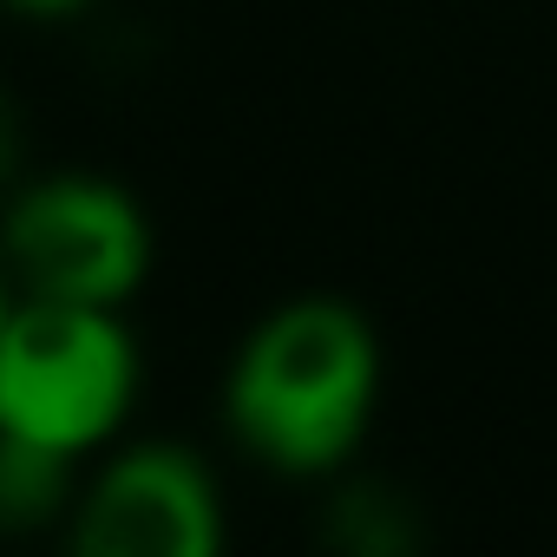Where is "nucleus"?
Listing matches in <instances>:
<instances>
[{
    "label": "nucleus",
    "mask_w": 557,
    "mask_h": 557,
    "mask_svg": "<svg viewBox=\"0 0 557 557\" xmlns=\"http://www.w3.org/2000/svg\"><path fill=\"white\" fill-rule=\"evenodd\" d=\"M138 400V342L125 309L27 296L0 329V433L66 459L119 440Z\"/></svg>",
    "instance_id": "f03ea898"
},
{
    "label": "nucleus",
    "mask_w": 557,
    "mask_h": 557,
    "mask_svg": "<svg viewBox=\"0 0 557 557\" xmlns=\"http://www.w3.org/2000/svg\"><path fill=\"white\" fill-rule=\"evenodd\" d=\"M8 8H21V14H40V21H60V14H79V8H92V0H8Z\"/></svg>",
    "instance_id": "423d86ee"
},
{
    "label": "nucleus",
    "mask_w": 557,
    "mask_h": 557,
    "mask_svg": "<svg viewBox=\"0 0 557 557\" xmlns=\"http://www.w3.org/2000/svg\"><path fill=\"white\" fill-rule=\"evenodd\" d=\"M73 544L86 557H216L223 498L197 453L145 440L112 453L73 505Z\"/></svg>",
    "instance_id": "20e7f679"
},
{
    "label": "nucleus",
    "mask_w": 557,
    "mask_h": 557,
    "mask_svg": "<svg viewBox=\"0 0 557 557\" xmlns=\"http://www.w3.org/2000/svg\"><path fill=\"white\" fill-rule=\"evenodd\" d=\"M0 262L27 296L125 309L151 275V223L125 184L92 171H53L8 203Z\"/></svg>",
    "instance_id": "7ed1b4c3"
},
{
    "label": "nucleus",
    "mask_w": 557,
    "mask_h": 557,
    "mask_svg": "<svg viewBox=\"0 0 557 557\" xmlns=\"http://www.w3.org/2000/svg\"><path fill=\"white\" fill-rule=\"evenodd\" d=\"M374 394H381L374 329L335 296H296L243 335L223 413L230 433L249 446V459H262L269 472L322 479L361 446Z\"/></svg>",
    "instance_id": "f257e3e1"
},
{
    "label": "nucleus",
    "mask_w": 557,
    "mask_h": 557,
    "mask_svg": "<svg viewBox=\"0 0 557 557\" xmlns=\"http://www.w3.org/2000/svg\"><path fill=\"white\" fill-rule=\"evenodd\" d=\"M73 466L53 446L0 433V531H40L73 505Z\"/></svg>",
    "instance_id": "39448f33"
},
{
    "label": "nucleus",
    "mask_w": 557,
    "mask_h": 557,
    "mask_svg": "<svg viewBox=\"0 0 557 557\" xmlns=\"http://www.w3.org/2000/svg\"><path fill=\"white\" fill-rule=\"evenodd\" d=\"M0 164H8V112H0Z\"/></svg>",
    "instance_id": "6e6552de"
},
{
    "label": "nucleus",
    "mask_w": 557,
    "mask_h": 557,
    "mask_svg": "<svg viewBox=\"0 0 557 557\" xmlns=\"http://www.w3.org/2000/svg\"><path fill=\"white\" fill-rule=\"evenodd\" d=\"M8 315H14V302H8V283H0V329H8Z\"/></svg>",
    "instance_id": "0eeeda50"
}]
</instances>
